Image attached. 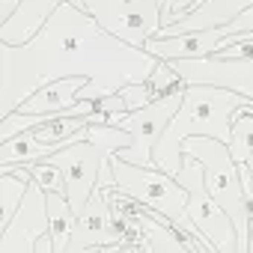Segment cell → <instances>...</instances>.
Masks as SVG:
<instances>
[{
	"label": "cell",
	"instance_id": "obj_1",
	"mask_svg": "<svg viewBox=\"0 0 253 253\" xmlns=\"http://www.w3.org/2000/svg\"><path fill=\"white\" fill-rule=\"evenodd\" d=\"M158 60L110 36L89 12L63 3L27 45H0V119L42 86L84 78L81 101H101L152 78Z\"/></svg>",
	"mask_w": 253,
	"mask_h": 253
},
{
	"label": "cell",
	"instance_id": "obj_2",
	"mask_svg": "<svg viewBox=\"0 0 253 253\" xmlns=\"http://www.w3.org/2000/svg\"><path fill=\"white\" fill-rule=\"evenodd\" d=\"M244 104H247V98H241L238 92H229L220 86H206V84H188L179 113L170 119L167 131L158 140L155 167L164 170L167 176H179L185 167L182 146L188 137H214L229 146L232 116Z\"/></svg>",
	"mask_w": 253,
	"mask_h": 253
},
{
	"label": "cell",
	"instance_id": "obj_3",
	"mask_svg": "<svg viewBox=\"0 0 253 253\" xmlns=\"http://www.w3.org/2000/svg\"><path fill=\"white\" fill-rule=\"evenodd\" d=\"M113 167V191L131 197L134 203H140L152 217H158L161 223L185 232L191 241H197L203 250H214L211 241L197 229V223L188 214V200L191 194L176 182V176H167L164 170H149V167H134V164H125L116 155L110 158ZM217 253V250H214Z\"/></svg>",
	"mask_w": 253,
	"mask_h": 253
},
{
	"label": "cell",
	"instance_id": "obj_4",
	"mask_svg": "<svg viewBox=\"0 0 253 253\" xmlns=\"http://www.w3.org/2000/svg\"><path fill=\"white\" fill-rule=\"evenodd\" d=\"M185 155L197 158L206 170V188L211 194V200L229 214V220L235 223L238 232V253L250 250V220H247V203H244V188H241V176H238V164L229 155V146L214 140V137H188L182 146Z\"/></svg>",
	"mask_w": 253,
	"mask_h": 253
},
{
	"label": "cell",
	"instance_id": "obj_5",
	"mask_svg": "<svg viewBox=\"0 0 253 253\" xmlns=\"http://www.w3.org/2000/svg\"><path fill=\"white\" fill-rule=\"evenodd\" d=\"M86 12L116 39L146 51V42L161 33L164 0H84Z\"/></svg>",
	"mask_w": 253,
	"mask_h": 253
},
{
	"label": "cell",
	"instance_id": "obj_6",
	"mask_svg": "<svg viewBox=\"0 0 253 253\" xmlns=\"http://www.w3.org/2000/svg\"><path fill=\"white\" fill-rule=\"evenodd\" d=\"M176 182L191 194L188 200V214L197 223V229L211 241V247L217 253H238V232L235 223L229 220V214L211 200L209 188H206V170L197 158L185 155V167L176 176Z\"/></svg>",
	"mask_w": 253,
	"mask_h": 253
},
{
	"label": "cell",
	"instance_id": "obj_7",
	"mask_svg": "<svg viewBox=\"0 0 253 253\" xmlns=\"http://www.w3.org/2000/svg\"><path fill=\"white\" fill-rule=\"evenodd\" d=\"M182 101H185V89H176V92H170V95L158 98L155 104H149L146 110H137V113H125V116H119L116 128L128 131V134L134 137V143H131L128 149L116 152V158H119V161H125V164H134V167L158 170V167H155V149H158V140H161V134L167 131L170 119L179 113Z\"/></svg>",
	"mask_w": 253,
	"mask_h": 253
},
{
	"label": "cell",
	"instance_id": "obj_8",
	"mask_svg": "<svg viewBox=\"0 0 253 253\" xmlns=\"http://www.w3.org/2000/svg\"><path fill=\"white\" fill-rule=\"evenodd\" d=\"M104 155H110V152H104L98 143L81 140V143H72L48 158L51 164H57L66 173V200L75 209V214H81V209L89 203L92 191L98 188V173H101Z\"/></svg>",
	"mask_w": 253,
	"mask_h": 253
},
{
	"label": "cell",
	"instance_id": "obj_9",
	"mask_svg": "<svg viewBox=\"0 0 253 253\" xmlns=\"http://www.w3.org/2000/svg\"><path fill=\"white\" fill-rule=\"evenodd\" d=\"M51 232L48 194L30 176V191L18 214L0 229V253H39V238Z\"/></svg>",
	"mask_w": 253,
	"mask_h": 253
},
{
	"label": "cell",
	"instance_id": "obj_10",
	"mask_svg": "<svg viewBox=\"0 0 253 253\" xmlns=\"http://www.w3.org/2000/svg\"><path fill=\"white\" fill-rule=\"evenodd\" d=\"M185 84H206L238 92L241 98L253 101V60H223V57H203V60H176L170 63Z\"/></svg>",
	"mask_w": 253,
	"mask_h": 253
},
{
	"label": "cell",
	"instance_id": "obj_11",
	"mask_svg": "<svg viewBox=\"0 0 253 253\" xmlns=\"http://www.w3.org/2000/svg\"><path fill=\"white\" fill-rule=\"evenodd\" d=\"M113 244H128V235L113 220L107 188H95L89 203L81 209V214L75 220V232H72V241H69L66 253H86V250L113 247Z\"/></svg>",
	"mask_w": 253,
	"mask_h": 253
},
{
	"label": "cell",
	"instance_id": "obj_12",
	"mask_svg": "<svg viewBox=\"0 0 253 253\" xmlns=\"http://www.w3.org/2000/svg\"><path fill=\"white\" fill-rule=\"evenodd\" d=\"M226 30L211 27V30H197V33H182V36H152L146 42V51L155 60L176 63V60H203L211 57L223 48Z\"/></svg>",
	"mask_w": 253,
	"mask_h": 253
},
{
	"label": "cell",
	"instance_id": "obj_13",
	"mask_svg": "<svg viewBox=\"0 0 253 253\" xmlns=\"http://www.w3.org/2000/svg\"><path fill=\"white\" fill-rule=\"evenodd\" d=\"M66 0H21L12 18L0 21V45H27Z\"/></svg>",
	"mask_w": 253,
	"mask_h": 253
},
{
	"label": "cell",
	"instance_id": "obj_14",
	"mask_svg": "<svg viewBox=\"0 0 253 253\" xmlns=\"http://www.w3.org/2000/svg\"><path fill=\"white\" fill-rule=\"evenodd\" d=\"M86 81L84 78H66L42 86L36 95H30L18 110L21 113H51V116H69V110L81 101Z\"/></svg>",
	"mask_w": 253,
	"mask_h": 253
},
{
	"label": "cell",
	"instance_id": "obj_15",
	"mask_svg": "<svg viewBox=\"0 0 253 253\" xmlns=\"http://www.w3.org/2000/svg\"><path fill=\"white\" fill-rule=\"evenodd\" d=\"M137 223H140V238L152 253H214V250H203L197 241H191L185 232L161 223L158 217H152L146 209L137 211Z\"/></svg>",
	"mask_w": 253,
	"mask_h": 253
},
{
	"label": "cell",
	"instance_id": "obj_16",
	"mask_svg": "<svg viewBox=\"0 0 253 253\" xmlns=\"http://www.w3.org/2000/svg\"><path fill=\"white\" fill-rule=\"evenodd\" d=\"M60 149H66L63 143H42L36 140L30 131L27 134H18L12 140H3L0 143V173H6L12 167H21V164H36V161H48L51 155H57Z\"/></svg>",
	"mask_w": 253,
	"mask_h": 253
},
{
	"label": "cell",
	"instance_id": "obj_17",
	"mask_svg": "<svg viewBox=\"0 0 253 253\" xmlns=\"http://www.w3.org/2000/svg\"><path fill=\"white\" fill-rule=\"evenodd\" d=\"M48 214H51V232L48 235H51L54 253H66L78 214H75V209L69 206V200L63 194H48Z\"/></svg>",
	"mask_w": 253,
	"mask_h": 253
},
{
	"label": "cell",
	"instance_id": "obj_18",
	"mask_svg": "<svg viewBox=\"0 0 253 253\" xmlns=\"http://www.w3.org/2000/svg\"><path fill=\"white\" fill-rule=\"evenodd\" d=\"M27 191H30V179H21L15 173H0V229L18 214Z\"/></svg>",
	"mask_w": 253,
	"mask_h": 253
},
{
	"label": "cell",
	"instance_id": "obj_19",
	"mask_svg": "<svg viewBox=\"0 0 253 253\" xmlns=\"http://www.w3.org/2000/svg\"><path fill=\"white\" fill-rule=\"evenodd\" d=\"M229 155L235 164H244L253 158V116L235 110L232 116V137H229Z\"/></svg>",
	"mask_w": 253,
	"mask_h": 253
},
{
	"label": "cell",
	"instance_id": "obj_20",
	"mask_svg": "<svg viewBox=\"0 0 253 253\" xmlns=\"http://www.w3.org/2000/svg\"><path fill=\"white\" fill-rule=\"evenodd\" d=\"M24 167L30 170L33 182L42 185L45 194H63V197H66V173H63L57 164H51V161H36V164H24Z\"/></svg>",
	"mask_w": 253,
	"mask_h": 253
},
{
	"label": "cell",
	"instance_id": "obj_21",
	"mask_svg": "<svg viewBox=\"0 0 253 253\" xmlns=\"http://www.w3.org/2000/svg\"><path fill=\"white\" fill-rule=\"evenodd\" d=\"M119 95L125 98V104H128V113L146 110L149 104H155L158 98H164V95H158V89H155L149 81H143V84H134V86H125Z\"/></svg>",
	"mask_w": 253,
	"mask_h": 253
},
{
	"label": "cell",
	"instance_id": "obj_22",
	"mask_svg": "<svg viewBox=\"0 0 253 253\" xmlns=\"http://www.w3.org/2000/svg\"><path fill=\"white\" fill-rule=\"evenodd\" d=\"M214 57H223V60H253V33H238V42H232L229 48H223Z\"/></svg>",
	"mask_w": 253,
	"mask_h": 253
},
{
	"label": "cell",
	"instance_id": "obj_23",
	"mask_svg": "<svg viewBox=\"0 0 253 253\" xmlns=\"http://www.w3.org/2000/svg\"><path fill=\"white\" fill-rule=\"evenodd\" d=\"M223 30H226V36H232V33H253V6L244 9V12H241L232 24H226Z\"/></svg>",
	"mask_w": 253,
	"mask_h": 253
},
{
	"label": "cell",
	"instance_id": "obj_24",
	"mask_svg": "<svg viewBox=\"0 0 253 253\" xmlns=\"http://www.w3.org/2000/svg\"><path fill=\"white\" fill-rule=\"evenodd\" d=\"M18 6H21V0H0V21H6V18H12Z\"/></svg>",
	"mask_w": 253,
	"mask_h": 253
},
{
	"label": "cell",
	"instance_id": "obj_25",
	"mask_svg": "<svg viewBox=\"0 0 253 253\" xmlns=\"http://www.w3.org/2000/svg\"><path fill=\"white\" fill-rule=\"evenodd\" d=\"M98 253H122V244H113V247H98Z\"/></svg>",
	"mask_w": 253,
	"mask_h": 253
},
{
	"label": "cell",
	"instance_id": "obj_26",
	"mask_svg": "<svg viewBox=\"0 0 253 253\" xmlns=\"http://www.w3.org/2000/svg\"><path fill=\"white\" fill-rule=\"evenodd\" d=\"M66 3H72V6H78V9H84V12H86V6H84V0H66Z\"/></svg>",
	"mask_w": 253,
	"mask_h": 253
},
{
	"label": "cell",
	"instance_id": "obj_27",
	"mask_svg": "<svg viewBox=\"0 0 253 253\" xmlns=\"http://www.w3.org/2000/svg\"><path fill=\"white\" fill-rule=\"evenodd\" d=\"M86 253H98V247H95V250H86Z\"/></svg>",
	"mask_w": 253,
	"mask_h": 253
}]
</instances>
